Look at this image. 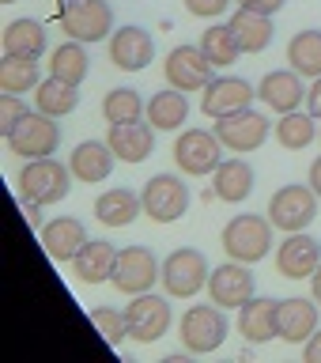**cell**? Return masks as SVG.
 <instances>
[{
  "mask_svg": "<svg viewBox=\"0 0 321 363\" xmlns=\"http://www.w3.org/2000/svg\"><path fill=\"white\" fill-rule=\"evenodd\" d=\"M72 167L57 163L53 155H42V159H27V167L19 170V197L23 201H38V204H57L68 197L72 189Z\"/></svg>",
  "mask_w": 321,
  "mask_h": 363,
  "instance_id": "cell-1",
  "label": "cell"
},
{
  "mask_svg": "<svg viewBox=\"0 0 321 363\" xmlns=\"http://www.w3.org/2000/svg\"><path fill=\"white\" fill-rule=\"evenodd\" d=\"M269 246H272V220L269 216H254V212H242L235 216L231 223L223 227V250L231 261H254L269 257Z\"/></svg>",
  "mask_w": 321,
  "mask_h": 363,
  "instance_id": "cell-2",
  "label": "cell"
},
{
  "mask_svg": "<svg viewBox=\"0 0 321 363\" xmlns=\"http://www.w3.org/2000/svg\"><path fill=\"white\" fill-rule=\"evenodd\" d=\"M178 333H181V345H186V352H193V356H208V352L223 348V340H227L223 306H220V303H215V306H204V303L189 306V311L181 314Z\"/></svg>",
  "mask_w": 321,
  "mask_h": 363,
  "instance_id": "cell-3",
  "label": "cell"
},
{
  "mask_svg": "<svg viewBox=\"0 0 321 363\" xmlns=\"http://www.w3.org/2000/svg\"><path fill=\"white\" fill-rule=\"evenodd\" d=\"M174 163L181 174H193V178H204V174H215V167L223 163V140L215 136V129H186L174 140Z\"/></svg>",
  "mask_w": 321,
  "mask_h": 363,
  "instance_id": "cell-4",
  "label": "cell"
},
{
  "mask_svg": "<svg viewBox=\"0 0 321 363\" xmlns=\"http://www.w3.org/2000/svg\"><path fill=\"white\" fill-rule=\"evenodd\" d=\"M61 27L76 42H102L113 34V8L106 0H61Z\"/></svg>",
  "mask_w": 321,
  "mask_h": 363,
  "instance_id": "cell-5",
  "label": "cell"
},
{
  "mask_svg": "<svg viewBox=\"0 0 321 363\" xmlns=\"http://www.w3.org/2000/svg\"><path fill=\"white\" fill-rule=\"evenodd\" d=\"M317 193L314 186H283L272 193L269 201V220L272 227H280V231H306L314 220H317Z\"/></svg>",
  "mask_w": 321,
  "mask_h": 363,
  "instance_id": "cell-6",
  "label": "cell"
},
{
  "mask_svg": "<svg viewBox=\"0 0 321 363\" xmlns=\"http://www.w3.org/2000/svg\"><path fill=\"white\" fill-rule=\"evenodd\" d=\"M208 277H212L208 261H204V254L193 246H181L163 261V288H167V295H174V299H193V295L208 284Z\"/></svg>",
  "mask_w": 321,
  "mask_h": 363,
  "instance_id": "cell-7",
  "label": "cell"
},
{
  "mask_svg": "<svg viewBox=\"0 0 321 363\" xmlns=\"http://www.w3.org/2000/svg\"><path fill=\"white\" fill-rule=\"evenodd\" d=\"M140 201H144L147 220L174 223L189 208V186L178 174H155V178H147V186L140 189Z\"/></svg>",
  "mask_w": 321,
  "mask_h": 363,
  "instance_id": "cell-8",
  "label": "cell"
},
{
  "mask_svg": "<svg viewBox=\"0 0 321 363\" xmlns=\"http://www.w3.org/2000/svg\"><path fill=\"white\" fill-rule=\"evenodd\" d=\"M4 144H8L16 155H23V159L53 155L57 144H61V125H57V118H50V113L30 110L27 118H23L16 129H11V136H8Z\"/></svg>",
  "mask_w": 321,
  "mask_h": 363,
  "instance_id": "cell-9",
  "label": "cell"
},
{
  "mask_svg": "<svg viewBox=\"0 0 321 363\" xmlns=\"http://www.w3.org/2000/svg\"><path fill=\"white\" fill-rule=\"evenodd\" d=\"M110 280L125 295H140V291H152L155 280H163V265L155 261V254L147 246H125L118 254V265H113Z\"/></svg>",
  "mask_w": 321,
  "mask_h": 363,
  "instance_id": "cell-10",
  "label": "cell"
},
{
  "mask_svg": "<svg viewBox=\"0 0 321 363\" xmlns=\"http://www.w3.org/2000/svg\"><path fill=\"white\" fill-rule=\"evenodd\" d=\"M125 318H129V337L136 345H155L170 329V303L155 291H140L125 306Z\"/></svg>",
  "mask_w": 321,
  "mask_h": 363,
  "instance_id": "cell-11",
  "label": "cell"
},
{
  "mask_svg": "<svg viewBox=\"0 0 321 363\" xmlns=\"http://www.w3.org/2000/svg\"><path fill=\"white\" fill-rule=\"evenodd\" d=\"M212 68L215 65L204 57L201 45H178V50L167 53L163 72H167V84L178 87V91H204L215 79Z\"/></svg>",
  "mask_w": 321,
  "mask_h": 363,
  "instance_id": "cell-12",
  "label": "cell"
},
{
  "mask_svg": "<svg viewBox=\"0 0 321 363\" xmlns=\"http://www.w3.org/2000/svg\"><path fill=\"white\" fill-rule=\"evenodd\" d=\"M254 99H257V91L249 87L242 76H215L201 95V110H204V118L220 121V118H227V113L249 110Z\"/></svg>",
  "mask_w": 321,
  "mask_h": 363,
  "instance_id": "cell-13",
  "label": "cell"
},
{
  "mask_svg": "<svg viewBox=\"0 0 321 363\" xmlns=\"http://www.w3.org/2000/svg\"><path fill=\"white\" fill-rule=\"evenodd\" d=\"M215 136L223 140L227 152H257L269 140V118L257 110H238L215 121Z\"/></svg>",
  "mask_w": 321,
  "mask_h": 363,
  "instance_id": "cell-14",
  "label": "cell"
},
{
  "mask_svg": "<svg viewBox=\"0 0 321 363\" xmlns=\"http://www.w3.org/2000/svg\"><path fill=\"white\" fill-rule=\"evenodd\" d=\"M208 295L212 303H220L223 311H238L254 299V272L246 261H227V265L212 269L208 277Z\"/></svg>",
  "mask_w": 321,
  "mask_h": 363,
  "instance_id": "cell-15",
  "label": "cell"
},
{
  "mask_svg": "<svg viewBox=\"0 0 321 363\" xmlns=\"http://www.w3.org/2000/svg\"><path fill=\"white\" fill-rule=\"evenodd\" d=\"M321 265V242L306 231H291L276 250V269L288 280H306L314 277V269Z\"/></svg>",
  "mask_w": 321,
  "mask_h": 363,
  "instance_id": "cell-16",
  "label": "cell"
},
{
  "mask_svg": "<svg viewBox=\"0 0 321 363\" xmlns=\"http://www.w3.org/2000/svg\"><path fill=\"white\" fill-rule=\"evenodd\" d=\"M155 57V42L144 27H118L110 34V61L121 72H144L147 61Z\"/></svg>",
  "mask_w": 321,
  "mask_h": 363,
  "instance_id": "cell-17",
  "label": "cell"
},
{
  "mask_svg": "<svg viewBox=\"0 0 321 363\" xmlns=\"http://www.w3.org/2000/svg\"><path fill=\"white\" fill-rule=\"evenodd\" d=\"M106 140L121 163H144L155 152V125L152 121L147 125L144 121H118V125H110Z\"/></svg>",
  "mask_w": 321,
  "mask_h": 363,
  "instance_id": "cell-18",
  "label": "cell"
},
{
  "mask_svg": "<svg viewBox=\"0 0 321 363\" xmlns=\"http://www.w3.org/2000/svg\"><path fill=\"white\" fill-rule=\"evenodd\" d=\"M238 333L249 345H269L272 337H280V299H249L238 306Z\"/></svg>",
  "mask_w": 321,
  "mask_h": 363,
  "instance_id": "cell-19",
  "label": "cell"
},
{
  "mask_svg": "<svg viewBox=\"0 0 321 363\" xmlns=\"http://www.w3.org/2000/svg\"><path fill=\"white\" fill-rule=\"evenodd\" d=\"M38 235H42L45 254L53 261H68V265H72L76 254L87 246V227L79 223L76 216H57V220H50Z\"/></svg>",
  "mask_w": 321,
  "mask_h": 363,
  "instance_id": "cell-20",
  "label": "cell"
},
{
  "mask_svg": "<svg viewBox=\"0 0 321 363\" xmlns=\"http://www.w3.org/2000/svg\"><path fill=\"white\" fill-rule=\"evenodd\" d=\"M306 91L310 87L303 84V76L295 72V68H280V72H269L265 79H261L257 99L265 102L269 110H276V113H291V110H299Z\"/></svg>",
  "mask_w": 321,
  "mask_h": 363,
  "instance_id": "cell-21",
  "label": "cell"
},
{
  "mask_svg": "<svg viewBox=\"0 0 321 363\" xmlns=\"http://www.w3.org/2000/svg\"><path fill=\"white\" fill-rule=\"evenodd\" d=\"M317 329V299H280V340L288 345H306Z\"/></svg>",
  "mask_w": 321,
  "mask_h": 363,
  "instance_id": "cell-22",
  "label": "cell"
},
{
  "mask_svg": "<svg viewBox=\"0 0 321 363\" xmlns=\"http://www.w3.org/2000/svg\"><path fill=\"white\" fill-rule=\"evenodd\" d=\"M113 147L110 140H84L76 144L72 159H68V167H72L76 182H87V186H95V182H106L110 170H113Z\"/></svg>",
  "mask_w": 321,
  "mask_h": 363,
  "instance_id": "cell-23",
  "label": "cell"
},
{
  "mask_svg": "<svg viewBox=\"0 0 321 363\" xmlns=\"http://www.w3.org/2000/svg\"><path fill=\"white\" fill-rule=\"evenodd\" d=\"M118 254H121V250L113 246V242H106V238H87V246L79 250L76 261H72V272L84 284H102V280L113 277Z\"/></svg>",
  "mask_w": 321,
  "mask_h": 363,
  "instance_id": "cell-24",
  "label": "cell"
},
{
  "mask_svg": "<svg viewBox=\"0 0 321 363\" xmlns=\"http://www.w3.org/2000/svg\"><path fill=\"white\" fill-rule=\"evenodd\" d=\"M212 189H215V197L227 201V204L246 201L249 193H254V167H249L246 159H223V163L215 167Z\"/></svg>",
  "mask_w": 321,
  "mask_h": 363,
  "instance_id": "cell-25",
  "label": "cell"
},
{
  "mask_svg": "<svg viewBox=\"0 0 321 363\" xmlns=\"http://www.w3.org/2000/svg\"><path fill=\"white\" fill-rule=\"evenodd\" d=\"M227 23L235 27L242 53H261V50H269V45H272V34H276V27H272V16H265V11L238 8Z\"/></svg>",
  "mask_w": 321,
  "mask_h": 363,
  "instance_id": "cell-26",
  "label": "cell"
},
{
  "mask_svg": "<svg viewBox=\"0 0 321 363\" xmlns=\"http://www.w3.org/2000/svg\"><path fill=\"white\" fill-rule=\"evenodd\" d=\"M140 212H144L140 193H133V189H125V186L106 189L95 201V216H98V223H106V227H129Z\"/></svg>",
  "mask_w": 321,
  "mask_h": 363,
  "instance_id": "cell-27",
  "label": "cell"
},
{
  "mask_svg": "<svg viewBox=\"0 0 321 363\" xmlns=\"http://www.w3.org/2000/svg\"><path fill=\"white\" fill-rule=\"evenodd\" d=\"M189 118V99H186V91H178V87H170V91H155L152 99H147V121L155 125V129H163V133H174L181 129Z\"/></svg>",
  "mask_w": 321,
  "mask_h": 363,
  "instance_id": "cell-28",
  "label": "cell"
},
{
  "mask_svg": "<svg viewBox=\"0 0 321 363\" xmlns=\"http://www.w3.org/2000/svg\"><path fill=\"white\" fill-rule=\"evenodd\" d=\"M0 50L19 57H42L45 53V27L34 19H11L0 30Z\"/></svg>",
  "mask_w": 321,
  "mask_h": 363,
  "instance_id": "cell-29",
  "label": "cell"
},
{
  "mask_svg": "<svg viewBox=\"0 0 321 363\" xmlns=\"http://www.w3.org/2000/svg\"><path fill=\"white\" fill-rule=\"evenodd\" d=\"M288 65L303 79L321 76V30H295L288 42Z\"/></svg>",
  "mask_w": 321,
  "mask_h": 363,
  "instance_id": "cell-30",
  "label": "cell"
},
{
  "mask_svg": "<svg viewBox=\"0 0 321 363\" xmlns=\"http://www.w3.org/2000/svg\"><path fill=\"white\" fill-rule=\"evenodd\" d=\"M34 102H38V110L50 113V118H64V113H72L79 106V87L68 84V79L50 76L34 87Z\"/></svg>",
  "mask_w": 321,
  "mask_h": 363,
  "instance_id": "cell-31",
  "label": "cell"
},
{
  "mask_svg": "<svg viewBox=\"0 0 321 363\" xmlns=\"http://www.w3.org/2000/svg\"><path fill=\"white\" fill-rule=\"evenodd\" d=\"M38 79V57H19V53H4L0 57V91L8 95H23V91H34Z\"/></svg>",
  "mask_w": 321,
  "mask_h": 363,
  "instance_id": "cell-32",
  "label": "cell"
},
{
  "mask_svg": "<svg viewBox=\"0 0 321 363\" xmlns=\"http://www.w3.org/2000/svg\"><path fill=\"white\" fill-rule=\"evenodd\" d=\"M87 72H91V57H87V50H84V42H64V45H57L53 50V57H50V76H57V79H68V84H84L87 79Z\"/></svg>",
  "mask_w": 321,
  "mask_h": 363,
  "instance_id": "cell-33",
  "label": "cell"
},
{
  "mask_svg": "<svg viewBox=\"0 0 321 363\" xmlns=\"http://www.w3.org/2000/svg\"><path fill=\"white\" fill-rule=\"evenodd\" d=\"M201 50H204V57H208L215 68H227V65L238 61L242 45H238V34H235L231 23H212V27L201 34Z\"/></svg>",
  "mask_w": 321,
  "mask_h": 363,
  "instance_id": "cell-34",
  "label": "cell"
},
{
  "mask_svg": "<svg viewBox=\"0 0 321 363\" xmlns=\"http://www.w3.org/2000/svg\"><path fill=\"white\" fill-rule=\"evenodd\" d=\"M276 140L288 147V152H303L306 144L317 136V125H314V113L310 110H291V113H280V121H276Z\"/></svg>",
  "mask_w": 321,
  "mask_h": 363,
  "instance_id": "cell-35",
  "label": "cell"
},
{
  "mask_svg": "<svg viewBox=\"0 0 321 363\" xmlns=\"http://www.w3.org/2000/svg\"><path fill=\"white\" fill-rule=\"evenodd\" d=\"M144 99L136 87H113L106 91V99H102V118H106L110 125L118 121H140L144 118Z\"/></svg>",
  "mask_w": 321,
  "mask_h": 363,
  "instance_id": "cell-36",
  "label": "cell"
},
{
  "mask_svg": "<svg viewBox=\"0 0 321 363\" xmlns=\"http://www.w3.org/2000/svg\"><path fill=\"white\" fill-rule=\"evenodd\" d=\"M91 325H95L98 333L106 337V345H113V348L129 337V318H125L118 306H95V311H91Z\"/></svg>",
  "mask_w": 321,
  "mask_h": 363,
  "instance_id": "cell-37",
  "label": "cell"
},
{
  "mask_svg": "<svg viewBox=\"0 0 321 363\" xmlns=\"http://www.w3.org/2000/svg\"><path fill=\"white\" fill-rule=\"evenodd\" d=\"M27 102H23L19 95H8V91H0V136H11V129H16V125L27 118Z\"/></svg>",
  "mask_w": 321,
  "mask_h": 363,
  "instance_id": "cell-38",
  "label": "cell"
},
{
  "mask_svg": "<svg viewBox=\"0 0 321 363\" xmlns=\"http://www.w3.org/2000/svg\"><path fill=\"white\" fill-rule=\"evenodd\" d=\"M231 8V0H186V11L197 19H220Z\"/></svg>",
  "mask_w": 321,
  "mask_h": 363,
  "instance_id": "cell-39",
  "label": "cell"
},
{
  "mask_svg": "<svg viewBox=\"0 0 321 363\" xmlns=\"http://www.w3.org/2000/svg\"><path fill=\"white\" fill-rule=\"evenodd\" d=\"M288 4V0H238V8H249V11H265V16H276V11Z\"/></svg>",
  "mask_w": 321,
  "mask_h": 363,
  "instance_id": "cell-40",
  "label": "cell"
},
{
  "mask_svg": "<svg viewBox=\"0 0 321 363\" xmlns=\"http://www.w3.org/2000/svg\"><path fill=\"white\" fill-rule=\"evenodd\" d=\"M303 359L306 363H321V329H314V337L303 345Z\"/></svg>",
  "mask_w": 321,
  "mask_h": 363,
  "instance_id": "cell-41",
  "label": "cell"
},
{
  "mask_svg": "<svg viewBox=\"0 0 321 363\" xmlns=\"http://www.w3.org/2000/svg\"><path fill=\"white\" fill-rule=\"evenodd\" d=\"M306 110H310L314 118H321V76L310 84V91H306Z\"/></svg>",
  "mask_w": 321,
  "mask_h": 363,
  "instance_id": "cell-42",
  "label": "cell"
},
{
  "mask_svg": "<svg viewBox=\"0 0 321 363\" xmlns=\"http://www.w3.org/2000/svg\"><path fill=\"white\" fill-rule=\"evenodd\" d=\"M310 186H314V193L321 197V155H317L314 163H310Z\"/></svg>",
  "mask_w": 321,
  "mask_h": 363,
  "instance_id": "cell-43",
  "label": "cell"
},
{
  "mask_svg": "<svg viewBox=\"0 0 321 363\" xmlns=\"http://www.w3.org/2000/svg\"><path fill=\"white\" fill-rule=\"evenodd\" d=\"M310 291H314V299L321 303V265L314 269V277H310Z\"/></svg>",
  "mask_w": 321,
  "mask_h": 363,
  "instance_id": "cell-44",
  "label": "cell"
},
{
  "mask_svg": "<svg viewBox=\"0 0 321 363\" xmlns=\"http://www.w3.org/2000/svg\"><path fill=\"white\" fill-rule=\"evenodd\" d=\"M0 4H16V0H0Z\"/></svg>",
  "mask_w": 321,
  "mask_h": 363,
  "instance_id": "cell-45",
  "label": "cell"
},
{
  "mask_svg": "<svg viewBox=\"0 0 321 363\" xmlns=\"http://www.w3.org/2000/svg\"><path fill=\"white\" fill-rule=\"evenodd\" d=\"M317 136H321V129H317Z\"/></svg>",
  "mask_w": 321,
  "mask_h": 363,
  "instance_id": "cell-46",
  "label": "cell"
}]
</instances>
